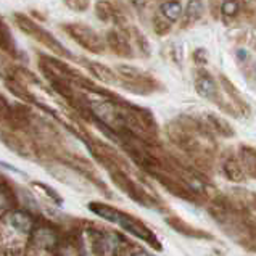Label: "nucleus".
<instances>
[{
	"instance_id": "nucleus-25",
	"label": "nucleus",
	"mask_w": 256,
	"mask_h": 256,
	"mask_svg": "<svg viewBox=\"0 0 256 256\" xmlns=\"http://www.w3.org/2000/svg\"><path fill=\"white\" fill-rule=\"evenodd\" d=\"M152 26H153V32L160 36V38H164V36H168L172 31V23H170L166 18H163L158 12L153 14Z\"/></svg>"
},
{
	"instance_id": "nucleus-4",
	"label": "nucleus",
	"mask_w": 256,
	"mask_h": 256,
	"mask_svg": "<svg viewBox=\"0 0 256 256\" xmlns=\"http://www.w3.org/2000/svg\"><path fill=\"white\" fill-rule=\"evenodd\" d=\"M118 86L137 95H150L153 92L164 90V86L150 72L138 70L130 64H118Z\"/></svg>"
},
{
	"instance_id": "nucleus-26",
	"label": "nucleus",
	"mask_w": 256,
	"mask_h": 256,
	"mask_svg": "<svg viewBox=\"0 0 256 256\" xmlns=\"http://www.w3.org/2000/svg\"><path fill=\"white\" fill-rule=\"evenodd\" d=\"M34 187L38 188V190H42V192L46 194L54 203H56V204H62V203H63V200L60 198V195H58V194H56V190H54L52 187H48V186H46V184H42V182H34Z\"/></svg>"
},
{
	"instance_id": "nucleus-21",
	"label": "nucleus",
	"mask_w": 256,
	"mask_h": 256,
	"mask_svg": "<svg viewBox=\"0 0 256 256\" xmlns=\"http://www.w3.org/2000/svg\"><path fill=\"white\" fill-rule=\"evenodd\" d=\"M0 50H2L4 54L12 55V56H18V54H20L16 48V44L13 40L10 29L2 18H0Z\"/></svg>"
},
{
	"instance_id": "nucleus-19",
	"label": "nucleus",
	"mask_w": 256,
	"mask_h": 256,
	"mask_svg": "<svg viewBox=\"0 0 256 256\" xmlns=\"http://www.w3.org/2000/svg\"><path fill=\"white\" fill-rule=\"evenodd\" d=\"M203 120L206 121L210 129L218 136H221L224 138H232L234 136H236V130H234V128L230 126V124L216 113H206Z\"/></svg>"
},
{
	"instance_id": "nucleus-23",
	"label": "nucleus",
	"mask_w": 256,
	"mask_h": 256,
	"mask_svg": "<svg viewBox=\"0 0 256 256\" xmlns=\"http://www.w3.org/2000/svg\"><path fill=\"white\" fill-rule=\"evenodd\" d=\"M16 208V196L6 184H0V218Z\"/></svg>"
},
{
	"instance_id": "nucleus-18",
	"label": "nucleus",
	"mask_w": 256,
	"mask_h": 256,
	"mask_svg": "<svg viewBox=\"0 0 256 256\" xmlns=\"http://www.w3.org/2000/svg\"><path fill=\"white\" fill-rule=\"evenodd\" d=\"M204 12L203 0H188L186 10H182L180 16V26L182 28H190L195 24L196 21H200Z\"/></svg>"
},
{
	"instance_id": "nucleus-20",
	"label": "nucleus",
	"mask_w": 256,
	"mask_h": 256,
	"mask_svg": "<svg viewBox=\"0 0 256 256\" xmlns=\"http://www.w3.org/2000/svg\"><path fill=\"white\" fill-rule=\"evenodd\" d=\"M242 13V6H240V0H221L219 4V18H221L226 24L234 23Z\"/></svg>"
},
{
	"instance_id": "nucleus-2",
	"label": "nucleus",
	"mask_w": 256,
	"mask_h": 256,
	"mask_svg": "<svg viewBox=\"0 0 256 256\" xmlns=\"http://www.w3.org/2000/svg\"><path fill=\"white\" fill-rule=\"evenodd\" d=\"M206 210L226 236L244 250L256 253V214L253 211L219 192L208 202Z\"/></svg>"
},
{
	"instance_id": "nucleus-32",
	"label": "nucleus",
	"mask_w": 256,
	"mask_h": 256,
	"mask_svg": "<svg viewBox=\"0 0 256 256\" xmlns=\"http://www.w3.org/2000/svg\"><path fill=\"white\" fill-rule=\"evenodd\" d=\"M248 46H250L253 50H254V52H256V36H250V40H248Z\"/></svg>"
},
{
	"instance_id": "nucleus-12",
	"label": "nucleus",
	"mask_w": 256,
	"mask_h": 256,
	"mask_svg": "<svg viewBox=\"0 0 256 256\" xmlns=\"http://www.w3.org/2000/svg\"><path fill=\"white\" fill-rule=\"evenodd\" d=\"M166 224L170 226L171 229H174L178 234H182V236L190 237V238H198V240H214L213 234H210L208 230H203L200 228H195V226L188 224L187 221H184L179 216H166Z\"/></svg>"
},
{
	"instance_id": "nucleus-11",
	"label": "nucleus",
	"mask_w": 256,
	"mask_h": 256,
	"mask_svg": "<svg viewBox=\"0 0 256 256\" xmlns=\"http://www.w3.org/2000/svg\"><path fill=\"white\" fill-rule=\"evenodd\" d=\"M32 245L44 252H55L60 244V236L52 226H40L32 229Z\"/></svg>"
},
{
	"instance_id": "nucleus-3",
	"label": "nucleus",
	"mask_w": 256,
	"mask_h": 256,
	"mask_svg": "<svg viewBox=\"0 0 256 256\" xmlns=\"http://www.w3.org/2000/svg\"><path fill=\"white\" fill-rule=\"evenodd\" d=\"M87 208H89L94 214H97L98 218L106 219V221L120 226L122 230H126L129 234H132L134 237L140 238L142 242L150 245L152 248H155L156 252L163 250V245L158 240V237L155 236V232H153L148 226L144 221H140L138 218L126 213V211H121L118 208H114V206H112V204L102 203V202H90L89 204H87Z\"/></svg>"
},
{
	"instance_id": "nucleus-5",
	"label": "nucleus",
	"mask_w": 256,
	"mask_h": 256,
	"mask_svg": "<svg viewBox=\"0 0 256 256\" xmlns=\"http://www.w3.org/2000/svg\"><path fill=\"white\" fill-rule=\"evenodd\" d=\"M108 174H110V178H112L113 184L118 187L121 192L126 194L129 198H132L136 203L142 204L145 208H160L163 204L156 195L150 194L144 186H140L138 182H136L130 178L124 166L108 168Z\"/></svg>"
},
{
	"instance_id": "nucleus-15",
	"label": "nucleus",
	"mask_w": 256,
	"mask_h": 256,
	"mask_svg": "<svg viewBox=\"0 0 256 256\" xmlns=\"http://www.w3.org/2000/svg\"><path fill=\"white\" fill-rule=\"evenodd\" d=\"M237 158L244 168L246 178L256 180V148L252 145L240 144L237 148Z\"/></svg>"
},
{
	"instance_id": "nucleus-30",
	"label": "nucleus",
	"mask_w": 256,
	"mask_h": 256,
	"mask_svg": "<svg viewBox=\"0 0 256 256\" xmlns=\"http://www.w3.org/2000/svg\"><path fill=\"white\" fill-rule=\"evenodd\" d=\"M236 60H237V63L240 64V66L245 68L246 64L252 62V56H250V54H248L244 47H238V48L236 50Z\"/></svg>"
},
{
	"instance_id": "nucleus-14",
	"label": "nucleus",
	"mask_w": 256,
	"mask_h": 256,
	"mask_svg": "<svg viewBox=\"0 0 256 256\" xmlns=\"http://www.w3.org/2000/svg\"><path fill=\"white\" fill-rule=\"evenodd\" d=\"M221 171L224 174V178L230 180V182H236V184H240V182H244L246 179V176L244 172V168L240 164L237 155H226L221 162Z\"/></svg>"
},
{
	"instance_id": "nucleus-13",
	"label": "nucleus",
	"mask_w": 256,
	"mask_h": 256,
	"mask_svg": "<svg viewBox=\"0 0 256 256\" xmlns=\"http://www.w3.org/2000/svg\"><path fill=\"white\" fill-rule=\"evenodd\" d=\"M95 14H97V18L100 21H104V23H112L120 28L128 26L126 16H124L112 2H108V0H98V2L95 4Z\"/></svg>"
},
{
	"instance_id": "nucleus-10",
	"label": "nucleus",
	"mask_w": 256,
	"mask_h": 256,
	"mask_svg": "<svg viewBox=\"0 0 256 256\" xmlns=\"http://www.w3.org/2000/svg\"><path fill=\"white\" fill-rule=\"evenodd\" d=\"M219 84H221L222 90L228 95V100L234 105V108L237 110L240 116H245V118H250L252 114V108L248 105V102L244 98L242 92L237 89V86L234 84L226 74H219Z\"/></svg>"
},
{
	"instance_id": "nucleus-6",
	"label": "nucleus",
	"mask_w": 256,
	"mask_h": 256,
	"mask_svg": "<svg viewBox=\"0 0 256 256\" xmlns=\"http://www.w3.org/2000/svg\"><path fill=\"white\" fill-rule=\"evenodd\" d=\"M13 21H14V24H16L26 36H29V38L34 39L36 42H39L40 46L47 47L50 52L60 55L62 58L74 60V55H72L70 50L55 38L52 32H48L47 29H44L40 24L36 23L34 20H31V18L26 16V14H23V13H14L13 14Z\"/></svg>"
},
{
	"instance_id": "nucleus-9",
	"label": "nucleus",
	"mask_w": 256,
	"mask_h": 256,
	"mask_svg": "<svg viewBox=\"0 0 256 256\" xmlns=\"http://www.w3.org/2000/svg\"><path fill=\"white\" fill-rule=\"evenodd\" d=\"M106 47L112 50L114 55L124 56V58H134V47L130 44V26L120 28L116 26L114 29L106 32L105 38Z\"/></svg>"
},
{
	"instance_id": "nucleus-8",
	"label": "nucleus",
	"mask_w": 256,
	"mask_h": 256,
	"mask_svg": "<svg viewBox=\"0 0 256 256\" xmlns=\"http://www.w3.org/2000/svg\"><path fill=\"white\" fill-rule=\"evenodd\" d=\"M62 29L64 34L70 36L78 46H81L87 52L100 55L106 50L105 39L97 31H94L90 26H86L82 23H64L62 24Z\"/></svg>"
},
{
	"instance_id": "nucleus-31",
	"label": "nucleus",
	"mask_w": 256,
	"mask_h": 256,
	"mask_svg": "<svg viewBox=\"0 0 256 256\" xmlns=\"http://www.w3.org/2000/svg\"><path fill=\"white\" fill-rule=\"evenodd\" d=\"M130 4H132L137 10L142 12V10H145L152 4V0H130Z\"/></svg>"
},
{
	"instance_id": "nucleus-28",
	"label": "nucleus",
	"mask_w": 256,
	"mask_h": 256,
	"mask_svg": "<svg viewBox=\"0 0 256 256\" xmlns=\"http://www.w3.org/2000/svg\"><path fill=\"white\" fill-rule=\"evenodd\" d=\"M242 13L246 14V18H256V0H240Z\"/></svg>"
},
{
	"instance_id": "nucleus-7",
	"label": "nucleus",
	"mask_w": 256,
	"mask_h": 256,
	"mask_svg": "<svg viewBox=\"0 0 256 256\" xmlns=\"http://www.w3.org/2000/svg\"><path fill=\"white\" fill-rule=\"evenodd\" d=\"M195 90L202 98L216 104L224 113L234 116V118H240V114H238L237 110L234 108V105L229 100H226L224 95L219 92L216 79L211 76L206 70H203V68L196 70V72H195Z\"/></svg>"
},
{
	"instance_id": "nucleus-29",
	"label": "nucleus",
	"mask_w": 256,
	"mask_h": 256,
	"mask_svg": "<svg viewBox=\"0 0 256 256\" xmlns=\"http://www.w3.org/2000/svg\"><path fill=\"white\" fill-rule=\"evenodd\" d=\"M192 58H194V62L196 66H204V64L208 63V52H206V48H195L194 50V54H192Z\"/></svg>"
},
{
	"instance_id": "nucleus-22",
	"label": "nucleus",
	"mask_w": 256,
	"mask_h": 256,
	"mask_svg": "<svg viewBox=\"0 0 256 256\" xmlns=\"http://www.w3.org/2000/svg\"><path fill=\"white\" fill-rule=\"evenodd\" d=\"M158 13L170 21V23L174 24V23H178L182 16V5L179 0H164V2L160 5Z\"/></svg>"
},
{
	"instance_id": "nucleus-17",
	"label": "nucleus",
	"mask_w": 256,
	"mask_h": 256,
	"mask_svg": "<svg viewBox=\"0 0 256 256\" xmlns=\"http://www.w3.org/2000/svg\"><path fill=\"white\" fill-rule=\"evenodd\" d=\"M81 62L95 79H98V81L106 82V84L118 86V72L116 71L110 70L108 66H105V64H102L98 62H92V60H81Z\"/></svg>"
},
{
	"instance_id": "nucleus-24",
	"label": "nucleus",
	"mask_w": 256,
	"mask_h": 256,
	"mask_svg": "<svg viewBox=\"0 0 256 256\" xmlns=\"http://www.w3.org/2000/svg\"><path fill=\"white\" fill-rule=\"evenodd\" d=\"M232 198L237 200L242 206L248 208L250 211H256V194L250 192L246 188H234L232 190Z\"/></svg>"
},
{
	"instance_id": "nucleus-1",
	"label": "nucleus",
	"mask_w": 256,
	"mask_h": 256,
	"mask_svg": "<svg viewBox=\"0 0 256 256\" xmlns=\"http://www.w3.org/2000/svg\"><path fill=\"white\" fill-rule=\"evenodd\" d=\"M166 134L176 147L190 158L195 170L203 174L213 171L218 144L206 121L196 116L182 114L168 124Z\"/></svg>"
},
{
	"instance_id": "nucleus-16",
	"label": "nucleus",
	"mask_w": 256,
	"mask_h": 256,
	"mask_svg": "<svg viewBox=\"0 0 256 256\" xmlns=\"http://www.w3.org/2000/svg\"><path fill=\"white\" fill-rule=\"evenodd\" d=\"M8 222L20 234H31L36 228L34 218L24 210H12L8 213Z\"/></svg>"
},
{
	"instance_id": "nucleus-27",
	"label": "nucleus",
	"mask_w": 256,
	"mask_h": 256,
	"mask_svg": "<svg viewBox=\"0 0 256 256\" xmlns=\"http://www.w3.org/2000/svg\"><path fill=\"white\" fill-rule=\"evenodd\" d=\"M63 2L70 10L78 13H82L89 8V0H63Z\"/></svg>"
}]
</instances>
